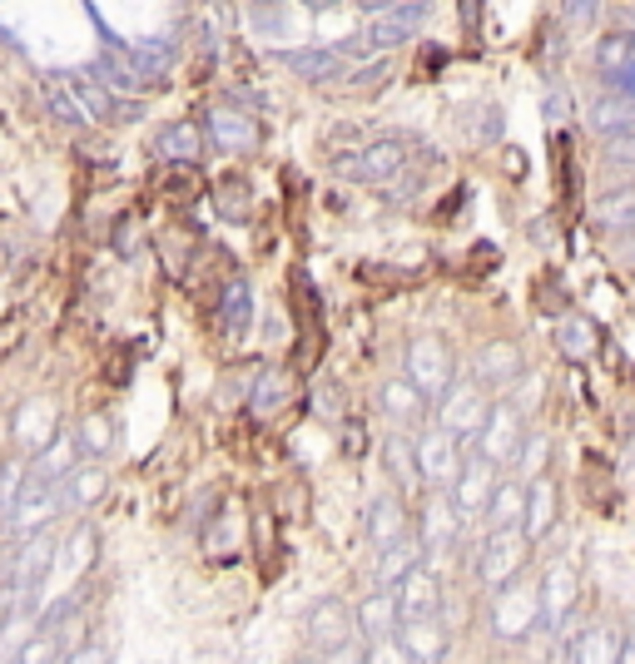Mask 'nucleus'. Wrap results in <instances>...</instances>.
<instances>
[{
  "instance_id": "obj_1",
  "label": "nucleus",
  "mask_w": 635,
  "mask_h": 664,
  "mask_svg": "<svg viewBox=\"0 0 635 664\" xmlns=\"http://www.w3.org/2000/svg\"><path fill=\"white\" fill-rule=\"evenodd\" d=\"M412 149H417V139H373V144L353 149V154L337 159V174L343 179H357V184H383V179H397L407 174L412 164Z\"/></svg>"
},
{
  "instance_id": "obj_2",
  "label": "nucleus",
  "mask_w": 635,
  "mask_h": 664,
  "mask_svg": "<svg viewBox=\"0 0 635 664\" xmlns=\"http://www.w3.org/2000/svg\"><path fill=\"white\" fill-rule=\"evenodd\" d=\"M526 551H532V541H526L522 526H496L492 535H486L482 555H476V575H482L486 591L512 585L516 575L526 571Z\"/></svg>"
},
{
  "instance_id": "obj_3",
  "label": "nucleus",
  "mask_w": 635,
  "mask_h": 664,
  "mask_svg": "<svg viewBox=\"0 0 635 664\" xmlns=\"http://www.w3.org/2000/svg\"><path fill=\"white\" fill-rule=\"evenodd\" d=\"M457 368H452V352L442 338H417L407 348V382L422 392V398H442L452 388Z\"/></svg>"
},
{
  "instance_id": "obj_4",
  "label": "nucleus",
  "mask_w": 635,
  "mask_h": 664,
  "mask_svg": "<svg viewBox=\"0 0 635 664\" xmlns=\"http://www.w3.org/2000/svg\"><path fill=\"white\" fill-rule=\"evenodd\" d=\"M482 416H486V388L482 382H457L452 378V388L442 392V406H437V426L442 432H452L457 442H472L476 436V426H482Z\"/></svg>"
},
{
  "instance_id": "obj_5",
  "label": "nucleus",
  "mask_w": 635,
  "mask_h": 664,
  "mask_svg": "<svg viewBox=\"0 0 635 664\" xmlns=\"http://www.w3.org/2000/svg\"><path fill=\"white\" fill-rule=\"evenodd\" d=\"M496 471H502V466L486 462L482 452H476V456H462L457 476H452V486H447V496H452V506H457V516H482L486 501H492V486L502 481Z\"/></svg>"
},
{
  "instance_id": "obj_6",
  "label": "nucleus",
  "mask_w": 635,
  "mask_h": 664,
  "mask_svg": "<svg viewBox=\"0 0 635 664\" xmlns=\"http://www.w3.org/2000/svg\"><path fill=\"white\" fill-rule=\"evenodd\" d=\"M476 452L486 456V462H496V466H506L516 456V446H522V412L516 406H486V416H482V426H476Z\"/></svg>"
},
{
  "instance_id": "obj_7",
  "label": "nucleus",
  "mask_w": 635,
  "mask_h": 664,
  "mask_svg": "<svg viewBox=\"0 0 635 664\" xmlns=\"http://www.w3.org/2000/svg\"><path fill=\"white\" fill-rule=\"evenodd\" d=\"M412 446H417L422 481H432L437 491H447L452 476H457V466H462V442L452 432H442V426H427V432H422Z\"/></svg>"
},
{
  "instance_id": "obj_8",
  "label": "nucleus",
  "mask_w": 635,
  "mask_h": 664,
  "mask_svg": "<svg viewBox=\"0 0 635 664\" xmlns=\"http://www.w3.org/2000/svg\"><path fill=\"white\" fill-rule=\"evenodd\" d=\"M353 635H357V625H353V615H347L343 605L323 600V605L309 610V640H313L318 655H327V660L353 655V650H347V645H353Z\"/></svg>"
},
{
  "instance_id": "obj_9",
  "label": "nucleus",
  "mask_w": 635,
  "mask_h": 664,
  "mask_svg": "<svg viewBox=\"0 0 635 664\" xmlns=\"http://www.w3.org/2000/svg\"><path fill=\"white\" fill-rule=\"evenodd\" d=\"M556 655L576 660V664H606V660L626 655V635H621V625H611V620H601V625H581Z\"/></svg>"
},
{
  "instance_id": "obj_10",
  "label": "nucleus",
  "mask_w": 635,
  "mask_h": 664,
  "mask_svg": "<svg viewBox=\"0 0 635 664\" xmlns=\"http://www.w3.org/2000/svg\"><path fill=\"white\" fill-rule=\"evenodd\" d=\"M393 600H397V620H427L442 610V585L432 571H422V565H412L407 575L393 585Z\"/></svg>"
},
{
  "instance_id": "obj_11",
  "label": "nucleus",
  "mask_w": 635,
  "mask_h": 664,
  "mask_svg": "<svg viewBox=\"0 0 635 664\" xmlns=\"http://www.w3.org/2000/svg\"><path fill=\"white\" fill-rule=\"evenodd\" d=\"M457 506H452V496H427L422 501V535H417V545H422V555H447L452 545H457Z\"/></svg>"
},
{
  "instance_id": "obj_12",
  "label": "nucleus",
  "mask_w": 635,
  "mask_h": 664,
  "mask_svg": "<svg viewBox=\"0 0 635 664\" xmlns=\"http://www.w3.org/2000/svg\"><path fill=\"white\" fill-rule=\"evenodd\" d=\"M516 378H522L516 342H486V348L472 352V382H482V388H512Z\"/></svg>"
},
{
  "instance_id": "obj_13",
  "label": "nucleus",
  "mask_w": 635,
  "mask_h": 664,
  "mask_svg": "<svg viewBox=\"0 0 635 664\" xmlns=\"http://www.w3.org/2000/svg\"><path fill=\"white\" fill-rule=\"evenodd\" d=\"M596 74L616 94H635V36H606L596 46Z\"/></svg>"
},
{
  "instance_id": "obj_14",
  "label": "nucleus",
  "mask_w": 635,
  "mask_h": 664,
  "mask_svg": "<svg viewBox=\"0 0 635 664\" xmlns=\"http://www.w3.org/2000/svg\"><path fill=\"white\" fill-rule=\"evenodd\" d=\"M393 645H397L402 660H422V664H432V660L447 655V635L437 630V615H427V620H397Z\"/></svg>"
},
{
  "instance_id": "obj_15",
  "label": "nucleus",
  "mask_w": 635,
  "mask_h": 664,
  "mask_svg": "<svg viewBox=\"0 0 635 664\" xmlns=\"http://www.w3.org/2000/svg\"><path fill=\"white\" fill-rule=\"evenodd\" d=\"M357 630H363V640L373 650H393V635H397V600L393 591H377V595H367L363 605H357V620H353Z\"/></svg>"
},
{
  "instance_id": "obj_16",
  "label": "nucleus",
  "mask_w": 635,
  "mask_h": 664,
  "mask_svg": "<svg viewBox=\"0 0 635 664\" xmlns=\"http://www.w3.org/2000/svg\"><path fill=\"white\" fill-rule=\"evenodd\" d=\"M422 20H427V6H422V0H412V6H397V10H387V16H377L373 30H367V40H373L377 50L407 46V40L422 30Z\"/></svg>"
},
{
  "instance_id": "obj_17",
  "label": "nucleus",
  "mask_w": 635,
  "mask_h": 664,
  "mask_svg": "<svg viewBox=\"0 0 635 664\" xmlns=\"http://www.w3.org/2000/svg\"><path fill=\"white\" fill-rule=\"evenodd\" d=\"M536 595L532 591H512V585H502L496 591V635H506V640H516V635H526L532 630V620H536Z\"/></svg>"
},
{
  "instance_id": "obj_18",
  "label": "nucleus",
  "mask_w": 635,
  "mask_h": 664,
  "mask_svg": "<svg viewBox=\"0 0 635 664\" xmlns=\"http://www.w3.org/2000/svg\"><path fill=\"white\" fill-rule=\"evenodd\" d=\"M552 516H556V491H552V481L532 476V481H526V506H522V531H526V541H542V535L552 531Z\"/></svg>"
},
{
  "instance_id": "obj_19",
  "label": "nucleus",
  "mask_w": 635,
  "mask_h": 664,
  "mask_svg": "<svg viewBox=\"0 0 635 664\" xmlns=\"http://www.w3.org/2000/svg\"><path fill=\"white\" fill-rule=\"evenodd\" d=\"M50 555H56V541H50V535H30V545H26V551H20L16 571H10V581L20 585V595H36V585L46 581V565H50Z\"/></svg>"
},
{
  "instance_id": "obj_20",
  "label": "nucleus",
  "mask_w": 635,
  "mask_h": 664,
  "mask_svg": "<svg viewBox=\"0 0 635 664\" xmlns=\"http://www.w3.org/2000/svg\"><path fill=\"white\" fill-rule=\"evenodd\" d=\"M367 535H373L377 545H393L407 535V506H402L397 496H377L373 506H367Z\"/></svg>"
},
{
  "instance_id": "obj_21",
  "label": "nucleus",
  "mask_w": 635,
  "mask_h": 664,
  "mask_svg": "<svg viewBox=\"0 0 635 664\" xmlns=\"http://www.w3.org/2000/svg\"><path fill=\"white\" fill-rule=\"evenodd\" d=\"M383 462H387V471H393V481H397L402 491H407V496H412V491H422V486H427V481H422V471H417V446H412L402 432H393V436H387V446H383Z\"/></svg>"
},
{
  "instance_id": "obj_22",
  "label": "nucleus",
  "mask_w": 635,
  "mask_h": 664,
  "mask_svg": "<svg viewBox=\"0 0 635 664\" xmlns=\"http://www.w3.org/2000/svg\"><path fill=\"white\" fill-rule=\"evenodd\" d=\"M536 605H542V615L556 620L566 615L571 605H576V575H571V565H552V575L542 581V595H536Z\"/></svg>"
},
{
  "instance_id": "obj_23",
  "label": "nucleus",
  "mask_w": 635,
  "mask_h": 664,
  "mask_svg": "<svg viewBox=\"0 0 635 664\" xmlns=\"http://www.w3.org/2000/svg\"><path fill=\"white\" fill-rule=\"evenodd\" d=\"M596 342H601V332H596V323H591V318H561L556 323V348L566 352L571 362H586L591 352H596Z\"/></svg>"
},
{
  "instance_id": "obj_24",
  "label": "nucleus",
  "mask_w": 635,
  "mask_h": 664,
  "mask_svg": "<svg viewBox=\"0 0 635 664\" xmlns=\"http://www.w3.org/2000/svg\"><path fill=\"white\" fill-rule=\"evenodd\" d=\"M209 130H214L219 149H253V144H259V130H253V120H249V114H239V110H229V104L209 114Z\"/></svg>"
},
{
  "instance_id": "obj_25",
  "label": "nucleus",
  "mask_w": 635,
  "mask_h": 664,
  "mask_svg": "<svg viewBox=\"0 0 635 664\" xmlns=\"http://www.w3.org/2000/svg\"><path fill=\"white\" fill-rule=\"evenodd\" d=\"M377 581L383 585H397L402 575L412 571V565H422V545L412 541V535H402V541H393V545H377Z\"/></svg>"
},
{
  "instance_id": "obj_26",
  "label": "nucleus",
  "mask_w": 635,
  "mask_h": 664,
  "mask_svg": "<svg viewBox=\"0 0 635 664\" xmlns=\"http://www.w3.org/2000/svg\"><path fill=\"white\" fill-rule=\"evenodd\" d=\"M591 219H596L601 229H611V233H635V189H616V194L596 199Z\"/></svg>"
},
{
  "instance_id": "obj_27",
  "label": "nucleus",
  "mask_w": 635,
  "mask_h": 664,
  "mask_svg": "<svg viewBox=\"0 0 635 664\" xmlns=\"http://www.w3.org/2000/svg\"><path fill=\"white\" fill-rule=\"evenodd\" d=\"M522 506H526L522 481H496L492 501H486V516H492V526H522Z\"/></svg>"
},
{
  "instance_id": "obj_28",
  "label": "nucleus",
  "mask_w": 635,
  "mask_h": 664,
  "mask_svg": "<svg viewBox=\"0 0 635 664\" xmlns=\"http://www.w3.org/2000/svg\"><path fill=\"white\" fill-rule=\"evenodd\" d=\"M219 323H224V332H249L253 323V293H249V283H229L224 288V303H219Z\"/></svg>"
},
{
  "instance_id": "obj_29",
  "label": "nucleus",
  "mask_w": 635,
  "mask_h": 664,
  "mask_svg": "<svg viewBox=\"0 0 635 664\" xmlns=\"http://www.w3.org/2000/svg\"><path fill=\"white\" fill-rule=\"evenodd\" d=\"M383 412L393 416L397 426H407V422H417L422 416V392L412 388V382H383Z\"/></svg>"
},
{
  "instance_id": "obj_30",
  "label": "nucleus",
  "mask_w": 635,
  "mask_h": 664,
  "mask_svg": "<svg viewBox=\"0 0 635 664\" xmlns=\"http://www.w3.org/2000/svg\"><path fill=\"white\" fill-rule=\"evenodd\" d=\"M70 90H75V100H80V110L90 114V120H110L114 114V100H110V90H104L94 74H70Z\"/></svg>"
},
{
  "instance_id": "obj_31",
  "label": "nucleus",
  "mask_w": 635,
  "mask_h": 664,
  "mask_svg": "<svg viewBox=\"0 0 635 664\" xmlns=\"http://www.w3.org/2000/svg\"><path fill=\"white\" fill-rule=\"evenodd\" d=\"M596 130H635V94H616L611 90L606 100L596 104Z\"/></svg>"
},
{
  "instance_id": "obj_32",
  "label": "nucleus",
  "mask_w": 635,
  "mask_h": 664,
  "mask_svg": "<svg viewBox=\"0 0 635 664\" xmlns=\"http://www.w3.org/2000/svg\"><path fill=\"white\" fill-rule=\"evenodd\" d=\"M159 154H164V159H179V164L199 159V130H194V124H169V130L159 134Z\"/></svg>"
},
{
  "instance_id": "obj_33",
  "label": "nucleus",
  "mask_w": 635,
  "mask_h": 664,
  "mask_svg": "<svg viewBox=\"0 0 635 664\" xmlns=\"http://www.w3.org/2000/svg\"><path fill=\"white\" fill-rule=\"evenodd\" d=\"M283 398H289V382L279 378V372H259V382H253V398H249V406L259 416H273L283 406Z\"/></svg>"
},
{
  "instance_id": "obj_34",
  "label": "nucleus",
  "mask_w": 635,
  "mask_h": 664,
  "mask_svg": "<svg viewBox=\"0 0 635 664\" xmlns=\"http://www.w3.org/2000/svg\"><path fill=\"white\" fill-rule=\"evenodd\" d=\"M124 66L134 70V80H159V74L169 70V46H134L130 56H124Z\"/></svg>"
},
{
  "instance_id": "obj_35",
  "label": "nucleus",
  "mask_w": 635,
  "mask_h": 664,
  "mask_svg": "<svg viewBox=\"0 0 635 664\" xmlns=\"http://www.w3.org/2000/svg\"><path fill=\"white\" fill-rule=\"evenodd\" d=\"M343 66V50H309V56H293V70L303 74V80H327V74H337Z\"/></svg>"
},
{
  "instance_id": "obj_36",
  "label": "nucleus",
  "mask_w": 635,
  "mask_h": 664,
  "mask_svg": "<svg viewBox=\"0 0 635 664\" xmlns=\"http://www.w3.org/2000/svg\"><path fill=\"white\" fill-rule=\"evenodd\" d=\"M46 100H50V110H56V114H60V120H65V124H75V130H80L84 120H90V114L80 110V100H75V94H70V84L50 80V84H46Z\"/></svg>"
},
{
  "instance_id": "obj_37",
  "label": "nucleus",
  "mask_w": 635,
  "mask_h": 664,
  "mask_svg": "<svg viewBox=\"0 0 635 664\" xmlns=\"http://www.w3.org/2000/svg\"><path fill=\"white\" fill-rule=\"evenodd\" d=\"M387 70H393V60H387V56H377V60H367L363 70H353V74H347V84H353V90H377V84L387 80Z\"/></svg>"
},
{
  "instance_id": "obj_38",
  "label": "nucleus",
  "mask_w": 635,
  "mask_h": 664,
  "mask_svg": "<svg viewBox=\"0 0 635 664\" xmlns=\"http://www.w3.org/2000/svg\"><path fill=\"white\" fill-rule=\"evenodd\" d=\"M94 74H104V80H110L114 90H124V94L140 90V80H134V70L124 66V56H120V60H100V70H94Z\"/></svg>"
},
{
  "instance_id": "obj_39",
  "label": "nucleus",
  "mask_w": 635,
  "mask_h": 664,
  "mask_svg": "<svg viewBox=\"0 0 635 664\" xmlns=\"http://www.w3.org/2000/svg\"><path fill=\"white\" fill-rule=\"evenodd\" d=\"M606 154L611 159H635V130H611Z\"/></svg>"
},
{
  "instance_id": "obj_40",
  "label": "nucleus",
  "mask_w": 635,
  "mask_h": 664,
  "mask_svg": "<svg viewBox=\"0 0 635 664\" xmlns=\"http://www.w3.org/2000/svg\"><path fill=\"white\" fill-rule=\"evenodd\" d=\"M591 10H596V0H571V6H566V20H571V26H586Z\"/></svg>"
},
{
  "instance_id": "obj_41",
  "label": "nucleus",
  "mask_w": 635,
  "mask_h": 664,
  "mask_svg": "<svg viewBox=\"0 0 635 664\" xmlns=\"http://www.w3.org/2000/svg\"><path fill=\"white\" fill-rule=\"evenodd\" d=\"M318 398H323V416H327V422H337V416H343V412H337V392L327 388V382H323V392H318Z\"/></svg>"
},
{
  "instance_id": "obj_42",
  "label": "nucleus",
  "mask_w": 635,
  "mask_h": 664,
  "mask_svg": "<svg viewBox=\"0 0 635 664\" xmlns=\"http://www.w3.org/2000/svg\"><path fill=\"white\" fill-rule=\"evenodd\" d=\"M343 442H347V456H357V446H363V426H357V432H353V426H347V432H343Z\"/></svg>"
},
{
  "instance_id": "obj_43",
  "label": "nucleus",
  "mask_w": 635,
  "mask_h": 664,
  "mask_svg": "<svg viewBox=\"0 0 635 664\" xmlns=\"http://www.w3.org/2000/svg\"><path fill=\"white\" fill-rule=\"evenodd\" d=\"M84 436H90V442H94V446H104V436H110V432H104V426H100V422H90V426H84Z\"/></svg>"
}]
</instances>
